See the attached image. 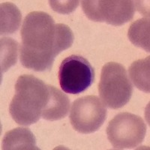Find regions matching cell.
<instances>
[{"mask_svg": "<svg viewBox=\"0 0 150 150\" xmlns=\"http://www.w3.org/2000/svg\"><path fill=\"white\" fill-rule=\"evenodd\" d=\"M79 1H49L50 7L59 14H67L74 11L79 5Z\"/></svg>", "mask_w": 150, "mask_h": 150, "instance_id": "obj_14", "label": "cell"}, {"mask_svg": "<svg viewBox=\"0 0 150 150\" xmlns=\"http://www.w3.org/2000/svg\"><path fill=\"white\" fill-rule=\"evenodd\" d=\"M17 42L11 38H1V74L17 63Z\"/></svg>", "mask_w": 150, "mask_h": 150, "instance_id": "obj_13", "label": "cell"}, {"mask_svg": "<svg viewBox=\"0 0 150 150\" xmlns=\"http://www.w3.org/2000/svg\"><path fill=\"white\" fill-rule=\"evenodd\" d=\"M50 96L41 118L48 121L63 119L68 115L70 108V100L65 93L53 86L48 85Z\"/></svg>", "mask_w": 150, "mask_h": 150, "instance_id": "obj_8", "label": "cell"}, {"mask_svg": "<svg viewBox=\"0 0 150 150\" xmlns=\"http://www.w3.org/2000/svg\"><path fill=\"white\" fill-rule=\"evenodd\" d=\"M5 150L39 149L36 146V139L33 132L26 128H17L6 132L2 140Z\"/></svg>", "mask_w": 150, "mask_h": 150, "instance_id": "obj_9", "label": "cell"}, {"mask_svg": "<svg viewBox=\"0 0 150 150\" xmlns=\"http://www.w3.org/2000/svg\"><path fill=\"white\" fill-rule=\"evenodd\" d=\"M15 91L9 106L13 120L23 126L36 123L49 99L48 85L33 75H21L15 84Z\"/></svg>", "mask_w": 150, "mask_h": 150, "instance_id": "obj_2", "label": "cell"}, {"mask_svg": "<svg viewBox=\"0 0 150 150\" xmlns=\"http://www.w3.org/2000/svg\"><path fill=\"white\" fill-rule=\"evenodd\" d=\"M1 35L12 34L19 29L21 24V13L18 8L11 2H4L0 6Z\"/></svg>", "mask_w": 150, "mask_h": 150, "instance_id": "obj_10", "label": "cell"}, {"mask_svg": "<svg viewBox=\"0 0 150 150\" xmlns=\"http://www.w3.org/2000/svg\"><path fill=\"white\" fill-rule=\"evenodd\" d=\"M21 35V64L35 71L50 70L56 56L74 42L71 29L65 24H56L44 11L29 13L24 19Z\"/></svg>", "mask_w": 150, "mask_h": 150, "instance_id": "obj_1", "label": "cell"}, {"mask_svg": "<svg viewBox=\"0 0 150 150\" xmlns=\"http://www.w3.org/2000/svg\"><path fill=\"white\" fill-rule=\"evenodd\" d=\"M139 2L129 0H84L83 11L89 20L96 22H105L110 25L120 26L131 21Z\"/></svg>", "mask_w": 150, "mask_h": 150, "instance_id": "obj_5", "label": "cell"}, {"mask_svg": "<svg viewBox=\"0 0 150 150\" xmlns=\"http://www.w3.org/2000/svg\"><path fill=\"white\" fill-rule=\"evenodd\" d=\"M146 126L140 116L120 112L110 120L107 128L108 138L116 149H133L145 138Z\"/></svg>", "mask_w": 150, "mask_h": 150, "instance_id": "obj_4", "label": "cell"}, {"mask_svg": "<svg viewBox=\"0 0 150 150\" xmlns=\"http://www.w3.org/2000/svg\"><path fill=\"white\" fill-rule=\"evenodd\" d=\"M149 56L134 62L129 68V76L134 85L140 90L149 93Z\"/></svg>", "mask_w": 150, "mask_h": 150, "instance_id": "obj_11", "label": "cell"}, {"mask_svg": "<svg viewBox=\"0 0 150 150\" xmlns=\"http://www.w3.org/2000/svg\"><path fill=\"white\" fill-rule=\"evenodd\" d=\"M107 118V109L96 96H87L75 100L70 112L71 124L81 134H91L101 128Z\"/></svg>", "mask_w": 150, "mask_h": 150, "instance_id": "obj_7", "label": "cell"}, {"mask_svg": "<svg viewBox=\"0 0 150 150\" xmlns=\"http://www.w3.org/2000/svg\"><path fill=\"white\" fill-rule=\"evenodd\" d=\"M58 78L64 92L74 95L80 94L93 83L95 70L83 56L71 55L62 62Z\"/></svg>", "mask_w": 150, "mask_h": 150, "instance_id": "obj_6", "label": "cell"}, {"mask_svg": "<svg viewBox=\"0 0 150 150\" xmlns=\"http://www.w3.org/2000/svg\"><path fill=\"white\" fill-rule=\"evenodd\" d=\"M128 37L133 45L149 53V17H143L132 23Z\"/></svg>", "mask_w": 150, "mask_h": 150, "instance_id": "obj_12", "label": "cell"}, {"mask_svg": "<svg viewBox=\"0 0 150 150\" xmlns=\"http://www.w3.org/2000/svg\"><path fill=\"white\" fill-rule=\"evenodd\" d=\"M98 92L102 102L110 109H119L128 104L133 86L122 65L108 62L103 66Z\"/></svg>", "mask_w": 150, "mask_h": 150, "instance_id": "obj_3", "label": "cell"}]
</instances>
